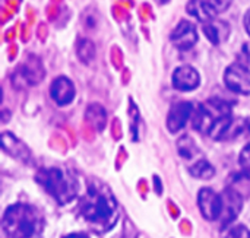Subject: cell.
<instances>
[{"label":"cell","instance_id":"6da1fadb","mask_svg":"<svg viewBox=\"0 0 250 238\" xmlns=\"http://www.w3.org/2000/svg\"><path fill=\"white\" fill-rule=\"evenodd\" d=\"M81 212L85 221L97 231H108L117 222L119 205L105 184L92 181L81 200Z\"/></svg>","mask_w":250,"mask_h":238},{"label":"cell","instance_id":"7a4b0ae2","mask_svg":"<svg viewBox=\"0 0 250 238\" xmlns=\"http://www.w3.org/2000/svg\"><path fill=\"white\" fill-rule=\"evenodd\" d=\"M1 227L7 238H40L44 221L37 208L26 203H15L6 209Z\"/></svg>","mask_w":250,"mask_h":238},{"label":"cell","instance_id":"3957f363","mask_svg":"<svg viewBox=\"0 0 250 238\" xmlns=\"http://www.w3.org/2000/svg\"><path fill=\"white\" fill-rule=\"evenodd\" d=\"M37 181L60 205L72 202L78 195V183L73 174L60 167L41 168L37 173Z\"/></svg>","mask_w":250,"mask_h":238},{"label":"cell","instance_id":"277c9868","mask_svg":"<svg viewBox=\"0 0 250 238\" xmlns=\"http://www.w3.org/2000/svg\"><path fill=\"white\" fill-rule=\"evenodd\" d=\"M227 116H231V104L220 98H212L201 104L198 110L193 111L192 123L195 130L209 136L215 123Z\"/></svg>","mask_w":250,"mask_h":238},{"label":"cell","instance_id":"5b68a950","mask_svg":"<svg viewBox=\"0 0 250 238\" xmlns=\"http://www.w3.org/2000/svg\"><path fill=\"white\" fill-rule=\"evenodd\" d=\"M226 86L236 94L250 95V70L240 63H233L224 73Z\"/></svg>","mask_w":250,"mask_h":238},{"label":"cell","instance_id":"8992f818","mask_svg":"<svg viewBox=\"0 0 250 238\" xmlns=\"http://www.w3.org/2000/svg\"><path fill=\"white\" fill-rule=\"evenodd\" d=\"M243 198L233 190L231 187H226V190L221 195V202H223V209H221V228H227L231 222H234V219L237 218V215L242 211L243 206Z\"/></svg>","mask_w":250,"mask_h":238},{"label":"cell","instance_id":"52a82bcc","mask_svg":"<svg viewBox=\"0 0 250 238\" xmlns=\"http://www.w3.org/2000/svg\"><path fill=\"white\" fill-rule=\"evenodd\" d=\"M198 205H199L202 217L207 221H217V219H220L221 209H223L221 195L215 193L209 187H204V189L199 190Z\"/></svg>","mask_w":250,"mask_h":238},{"label":"cell","instance_id":"ba28073f","mask_svg":"<svg viewBox=\"0 0 250 238\" xmlns=\"http://www.w3.org/2000/svg\"><path fill=\"white\" fill-rule=\"evenodd\" d=\"M198 31L196 26L189 20H180L177 26L170 34V41L179 50H189L198 42Z\"/></svg>","mask_w":250,"mask_h":238},{"label":"cell","instance_id":"9c48e42d","mask_svg":"<svg viewBox=\"0 0 250 238\" xmlns=\"http://www.w3.org/2000/svg\"><path fill=\"white\" fill-rule=\"evenodd\" d=\"M193 116V105L192 102L188 101H180L177 104H174L167 116V129L171 133H177L180 132L186 123L189 121V119Z\"/></svg>","mask_w":250,"mask_h":238},{"label":"cell","instance_id":"30bf717a","mask_svg":"<svg viewBox=\"0 0 250 238\" xmlns=\"http://www.w3.org/2000/svg\"><path fill=\"white\" fill-rule=\"evenodd\" d=\"M173 80V86L179 91L188 92V91H193L199 86L201 83V76L198 73V70L192 66L183 64L179 66L171 76Z\"/></svg>","mask_w":250,"mask_h":238},{"label":"cell","instance_id":"8fae6325","mask_svg":"<svg viewBox=\"0 0 250 238\" xmlns=\"http://www.w3.org/2000/svg\"><path fill=\"white\" fill-rule=\"evenodd\" d=\"M50 95L57 105H67L75 98V85L69 78L59 76L50 85Z\"/></svg>","mask_w":250,"mask_h":238},{"label":"cell","instance_id":"7c38bea8","mask_svg":"<svg viewBox=\"0 0 250 238\" xmlns=\"http://www.w3.org/2000/svg\"><path fill=\"white\" fill-rule=\"evenodd\" d=\"M186 10L202 23L217 19L218 15V10L209 0H189L186 4Z\"/></svg>","mask_w":250,"mask_h":238},{"label":"cell","instance_id":"4fadbf2b","mask_svg":"<svg viewBox=\"0 0 250 238\" xmlns=\"http://www.w3.org/2000/svg\"><path fill=\"white\" fill-rule=\"evenodd\" d=\"M1 148L4 149V152H7L10 157L16 159H21L23 162L29 161V157H31L29 149L13 133H9V132L1 133Z\"/></svg>","mask_w":250,"mask_h":238},{"label":"cell","instance_id":"5bb4252c","mask_svg":"<svg viewBox=\"0 0 250 238\" xmlns=\"http://www.w3.org/2000/svg\"><path fill=\"white\" fill-rule=\"evenodd\" d=\"M202 31L205 34V37L214 44V45H220L221 42H224L229 38L230 34V26L227 22L224 20H218L214 19L211 22L202 23Z\"/></svg>","mask_w":250,"mask_h":238},{"label":"cell","instance_id":"9a60e30c","mask_svg":"<svg viewBox=\"0 0 250 238\" xmlns=\"http://www.w3.org/2000/svg\"><path fill=\"white\" fill-rule=\"evenodd\" d=\"M177 152L183 159H188V161H192V159L198 158L199 154H201V151H199L196 142L193 140V138H190L188 135L182 136L177 140Z\"/></svg>","mask_w":250,"mask_h":238},{"label":"cell","instance_id":"2e32d148","mask_svg":"<svg viewBox=\"0 0 250 238\" xmlns=\"http://www.w3.org/2000/svg\"><path fill=\"white\" fill-rule=\"evenodd\" d=\"M85 119L92 127H95L97 130H103L105 126V121H107V113H105L104 107H101L100 104H91L86 108Z\"/></svg>","mask_w":250,"mask_h":238},{"label":"cell","instance_id":"e0dca14e","mask_svg":"<svg viewBox=\"0 0 250 238\" xmlns=\"http://www.w3.org/2000/svg\"><path fill=\"white\" fill-rule=\"evenodd\" d=\"M229 187L236 190L243 199L250 198V171L243 170L242 173H236L229 183Z\"/></svg>","mask_w":250,"mask_h":238},{"label":"cell","instance_id":"ac0fdd59","mask_svg":"<svg viewBox=\"0 0 250 238\" xmlns=\"http://www.w3.org/2000/svg\"><path fill=\"white\" fill-rule=\"evenodd\" d=\"M189 173L199 180H209L215 176V168L204 158H198L193 165H190Z\"/></svg>","mask_w":250,"mask_h":238},{"label":"cell","instance_id":"d6986e66","mask_svg":"<svg viewBox=\"0 0 250 238\" xmlns=\"http://www.w3.org/2000/svg\"><path fill=\"white\" fill-rule=\"evenodd\" d=\"M76 53H78L79 60L88 64L95 57V44L88 38H82V40H79V42L76 45Z\"/></svg>","mask_w":250,"mask_h":238},{"label":"cell","instance_id":"ffe728a7","mask_svg":"<svg viewBox=\"0 0 250 238\" xmlns=\"http://www.w3.org/2000/svg\"><path fill=\"white\" fill-rule=\"evenodd\" d=\"M224 238H250V231L245 225H234L227 230Z\"/></svg>","mask_w":250,"mask_h":238},{"label":"cell","instance_id":"44dd1931","mask_svg":"<svg viewBox=\"0 0 250 238\" xmlns=\"http://www.w3.org/2000/svg\"><path fill=\"white\" fill-rule=\"evenodd\" d=\"M240 167L246 171H250V143L243 148V151L240 152V158H239Z\"/></svg>","mask_w":250,"mask_h":238},{"label":"cell","instance_id":"7402d4cb","mask_svg":"<svg viewBox=\"0 0 250 238\" xmlns=\"http://www.w3.org/2000/svg\"><path fill=\"white\" fill-rule=\"evenodd\" d=\"M209 1L215 6V9L218 12H224L230 6V3H231V0H209Z\"/></svg>","mask_w":250,"mask_h":238},{"label":"cell","instance_id":"603a6c76","mask_svg":"<svg viewBox=\"0 0 250 238\" xmlns=\"http://www.w3.org/2000/svg\"><path fill=\"white\" fill-rule=\"evenodd\" d=\"M243 23H245V29H246V32L249 34V37H250V9L246 12L245 18H243Z\"/></svg>","mask_w":250,"mask_h":238},{"label":"cell","instance_id":"cb8c5ba5","mask_svg":"<svg viewBox=\"0 0 250 238\" xmlns=\"http://www.w3.org/2000/svg\"><path fill=\"white\" fill-rule=\"evenodd\" d=\"M66 238H88L85 234H79V233H75V234H70V236H67Z\"/></svg>","mask_w":250,"mask_h":238},{"label":"cell","instance_id":"d4e9b609","mask_svg":"<svg viewBox=\"0 0 250 238\" xmlns=\"http://www.w3.org/2000/svg\"><path fill=\"white\" fill-rule=\"evenodd\" d=\"M161 1H163V3H167V1H168V0H161Z\"/></svg>","mask_w":250,"mask_h":238}]
</instances>
